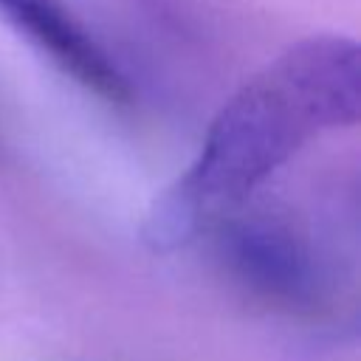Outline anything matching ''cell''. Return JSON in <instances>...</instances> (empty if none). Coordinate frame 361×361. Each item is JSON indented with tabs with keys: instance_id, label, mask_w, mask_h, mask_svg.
<instances>
[{
	"instance_id": "1",
	"label": "cell",
	"mask_w": 361,
	"mask_h": 361,
	"mask_svg": "<svg viewBox=\"0 0 361 361\" xmlns=\"http://www.w3.org/2000/svg\"><path fill=\"white\" fill-rule=\"evenodd\" d=\"M361 116V51L322 34L254 73L214 116L200 155L147 212L144 243L172 251L237 212L313 135Z\"/></svg>"
},
{
	"instance_id": "2",
	"label": "cell",
	"mask_w": 361,
	"mask_h": 361,
	"mask_svg": "<svg viewBox=\"0 0 361 361\" xmlns=\"http://www.w3.org/2000/svg\"><path fill=\"white\" fill-rule=\"evenodd\" d=\"M214 228H220V259L257 299L290 313H307L322 305V265L293 220L243 203Z\"/></svg>"
},
{
	"instance_id": "3",
	"label": "cell",
	"mask_w": 361,
	"mask_h": 361,
	"mask_svg": "<svg viewBox=\"0 0 361 361\" xmlns=\"http://www.w3.org/2000/svg\"><path fill=\"white\" fill-rule=\"evenodd\" d=\"M0 14L90 93L113 104L133 99L127 73L76 20L65 0H0Z\"/></svg>"
}]
</instances>
